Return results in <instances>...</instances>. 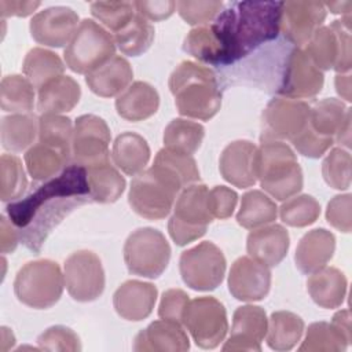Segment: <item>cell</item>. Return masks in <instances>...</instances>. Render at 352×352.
<instances>
[{"instance_id":"obj_1","label":"cell","mask_w":352,"mask_h":352,"mask_svg":"<svg viewBox=\"0 0 352 352\" xmlns=\"http://www.w3.org/2000/svg\"><path fill=\"white\" fill-rule=\"evenodd\" d=\"M92 202L87 169L70 164L59 175L37 184L25 197L7 205L10 221L22 243L34 253L52 230L76 208Z\"/></svg>"},{"instance_id":"obj_2","label":"cell","mask_w":352,"mask_h":352,"mask_svg":"<svg viewBox=\"0 0 352 352\" xmlns=\"http://www.w3.org/2000/svg\"><path fill=\"white\" fill-rule=\"evenodd\" d=\"M283 1H232L208 25L217 48V66L231 65L280 32Z\"/></svg>"},{"instance_id":"obj_3","label":"cell","mask_w":352,"mask_h":352,"mask_svg":"<svg viewBox=\"0 0 352 352\" xmlns=\"http://www.w3.org/2000/svg\"><path fill=\"white\" fill-rule=\"evenodd\" d=\"M169 89L177 111L190 118L208 121L221 107V91L216 74L206 66L183 60L169 77Z\"/></svg>"},{"instance_id":"obj_4","label":"cell","mask_w":352,"mask_h":352,"mask_svg":"<svg viewBox=\"0 0 352 352\" xmlns=\"http://www.w3.org/2000/svg\"><path fill=\"white\" fill-rule=\"evenodd\" d=\"M257 179L263 190L278 201L300 192L304 182L294 151L280 140H261L257 147Z\"/></svg>"},{"instance_id":"obj_5","label":"cell","mask_w":352,"mask_h":352,"mask_svg":"<svg viewBox=\"0 0 352 352\" xmlns=\"http://www.w3.org/2000/svg\"><path fill=\"white\" fill-rule=\"evenodd\" d=\"M65 275L59 265L51 260H34L26 263L16 274L14 293L16 298L36 309H45L62 296Z\"/></svg>"},{"instance_id":"obj_6","label":"cell","mask_w":352,"mask_h":352,"mask_svg":"<svg viewBox=\"0 0 352 352\" xmlns=\"http://www.w3.org/2000/svg\"><path fill=\"white\" fill-rule=\"evenodd\" d=\"M114 37L92 19H82L65 48L63 58L70 70L88 74L116 54Z\"/></svg>"},{"instance_id":"obj_7","label":"cell","mask_w":352,"mask_h":352,"mask_svg":"<svg viewBox=\"0 0 352 352\" xmlns=\"http://www.w3.org/2000/svg\"><path fill=\"white\" fill-rule=\"evenodd\" d=\"M208 187L191 184L179 194L173 214L168 221V231L176 245L184 246L205 235L213 216L209 210Z\"/></svg>"},{"instance_id":"obj_8","label":"cell","mask_w":352,"mask_h":352,"mask_svg":"<svg viewBox=\"0 0 352 352\" xmlns=\"http://www.w3.org/2000/svg\"><path fill=\"white\" fill-rule=\"evenodd\" d=\"M305 54L319 70L334 69L338 74L349 72L351 62V16L320 26L305 44Z\"/></svg>"},{"instance_id":"obj_9","label":"cell","mask_w":352,"mask_h":352,"mask_svg":"<svg viewBox=\"0 0 352 352\" xmlns=\"http://www.w3.org/2000/svg\"><path fill=\"white\" fill-rule=\"evenodd\" d=\"M124 260L131 274L158 278L170 260V246L164 234L151 227L133 231L124 245Z\"/></svg>"},{"instance_id":"obj_10","label":"cell","mask_w":352,"mask_h":352,"mask_svg":"<svg viewBox=\"0 0 352 352\" xmlns=\"http://www.w3.org/2000/svg\"><path fill=\"white\" fill-rule=\"evenodd\" d=\"M226 257L213 242L205 241L182 253L179 270L183 282L192 290H214L224 279Z\"/></svg>"},{"instance_id":"obj_11","label":"cell","mask_w":352,"mask_h":352,"mask_svg":"<svg viewBox=\"0 0 352 352\" xmlns=\"http://www.w3.org/2000/svg\"><path fill=\"white\" fill-rule=\"evenodd\" d=\"M183 324L194 342L204 349H213L224 340L228 330L224 305L214 297L191 300L183 316Z\"/></svg>"},{"instance_id":"obj_12","label":"cell","mask_w":352,"mask_h":352,"mask_svg":"<svg viewBox=\"0 0 352 352\" xmlns=\"http://www.w3.org/2000/svg\"><path fill=\"white\" fill-rule=\"evenodd\" d=\"M324 82V76L304 50L293 48L283 59L279 84L275 92L290 99H308L316 96Z\"/></svg>"},{"instance_id":"obj_13","label":"cell","mask_w":352,"mask_h":352,"mask_svg":"<svg viewBox=\"0 0 352 352\" xmlns=\"http://www.w3.org/2000/svg\"><path fill=\"white\" fill-rule=\"evenodd\" d=\"M110 129L106 121L94 114L76 120L72 144L73 162L85 169L110 162Z\"/></svg>"},{"instance_id":"obj_14","label":"cell","mask_w":352,"mask_h":352,"mask_svg":"<svg viewBox=\"0 0 352 352\" xmlns=\"http://www.w3.org/2000/svg\"><path fill=\"white\" fill-rule=\"evenodd\" d=\"M177 194L148 168L132 180L128 201L139 216L148 220H160L170 213Z\"/></svg>"},{"instance_id":"obj_15","label":"cell","mask_w":352,"mask_h":352,"mask_svg":"<svg viewBox=\"0 0 352 352\" xmlns=\"http://www.w3.org/2000/svg\"><path fill=\"white\" fill-rule=\"evenodd\" d=\"M309 104L290 98L271 99L261 114V140H293L308 124Z\"/></svg>"},{"instance_id":"obj_16","label":"cell","mask_w":352,"mask_h":352,"mask_svg":"<svg viewBox=\"0 0 352 352\" xmlns=\"http://www.w3.org/2000/svg\"><path fill=\"white\" fill-rule=\"evenodd\" d=\"M63 275L66 289L76 301H94L104 290V271L94 252L78 250L70 254L65 261Z\"/></svg>"},{"instance_id":"obj_17","label":"cell","mask_w":352,"mask_h":352,"mask_svg":"<svg viewBox=\"0 0 352 352\" xmlns=\"http://www.w3.org/2000/svg\"><path fill=\"white\" fill-rule=\"evenodd\" d=\"M326 14L324 3L320 1H283L280 32L290 44L301 48L323 25Z\"/></svg>"},{"instance_id":"obj_18","label":"cell","mask_w":352,"mask_h":352,"mask_svg":"<svg viewBox=\"0 0 352 352\" xmlns=\"http://www.w3.org/2000/svg\"><path fill=\"white\" fill-rule=\"evenodd\" d=\"M78 28V15L70 7L56 6L37 12L29 25L32 37L43 45L63 47Z\"/></svg>"},{"instance_id":"obj_19","label":"cell","mask_w":352,"mask_h":352,"mask_svg":"<svg viewBox=\"0 0 352 352\" xmlns=\"http://www.w3.org/2000/svg\"><path fill=\"white\" fill-rule=\"evenodd\" d=\"M271 287V271L257 260L242 256L234 261L228 274V290L239 301H260Z\"/></svg>"},{"instance_id":"obj_20","label":"cell","mask_w":352,"mask_h":352,"mask_svg":"<svg viewBox=\"0 0 352 352\" xmlns=\"http://www.w3.org/2000/svg\"><path fill=\"white\" fill-rule=\"evenodd\" d=\"M268 329L265 311L257 305L238 307L232 315L231 336L223 351H261V341Z\"/></svg>"},{"instance_id":"obj_21","label":"cell","mask_w":352,"mask_h":352,"mask_svg":"<svg viewBox=\"0 0 352 352\" xmlns=\"http://www.w3.org/2000/svg\"><path fill=\"white\" fill-rule=\"evenodd\" d=\"M219 169L235 187H252L257 182V147L249 140L231 142L220 155Z\"/></svg>"},{"instance_id":"obj_22","label":"cell","mask_w":352,"mask_h":352,"mask_svg":"<svg viewBox=\"0 0 352 352\" xmlns=\"http://www.w3.org/2000/svg\"><path fill=\"white\" fill-rule=\"evenodd\" d=\"M157 294L158 290L153 283L136 279L126 280L116 290L113 305L122 319L139 322L153 312Z\"/></svg>"},{"instance_id":"obj_23","label":"cell","mask_w":352,"mask_h":352,"mask_svg":"<svg viewBox=\"0 0 352 352\" xmlns=\"http://www.w3.org/2000/svg\"><path fill=\"white\" fill-rule=\"evenodd\" d=\"M289 245L287 230L280 224H270L249 232L246 249L252 258L270 268L278 265L285 258Z\"/></svg>"},{"instance_id":"obj_24","label":"cell","mask_w":352,"mask_h":352,"mask_svg":"<svg viewBox=\"0 0 352 352\" xmlns=\"http://www.w3.org/2000/svg\"><path fill=\"white\" fill-rule=\"evenodd\" d=\"M190 348V340L180 323L161 319L150 323L138 333L133 342L136 352H184Z\"/></svg>"},{"instance_id":"obj_25","label":"cell","mask_w":352,"mask_h":352,"mask_svg":"<svg viewBox=\"0 0 352 352\" xmlns=\"http://www.w3.org/2000/svg\"><path fill=\"white\" fill-rule=\"evenodd\" d=\"M336 250V238L326 228L308 231L298 242L296 249V265L307 275H311L331 260Z\"/></svg>"},{"instance_id":"obj_26","label":"cell","mask_w":352,"mask_h":352,"mask_svg":"<svg viewBox=\"0 0 352 352\" xmlns=\"http://www.w3.org/2000/svg\"><path fill=\"white\" fill-rule=\"evenodd\" d=\"M151 169L176 192L197 183L199 170L191 155L162 148L157 153Z\"/></svg>"},{"instance_id":"obj_27","label":"cell","mask_w":352,"mask_h":352,"mask_svg":"<svg viewBox=\"0 0 352 352\" xmlns=\"http://www.w3.org/2000/svg\"><path fill=\"white\" fill-rule=\"evenodd\" d=\"M133 70L129 62L114 55L106 63L88 73L85 82L89 89L102 98H111L122 94L132 82Z\"/></svg>"},{"instance_id":"obj_28","label":"cell","mask_w":352,"mask_h":352,"mask_svg":"<svg viewBox=\"0 0 352 352\" xmlns=\"http://www.w3.org/2000/svg\"><path fill=\"white\" fill-rule=\"evenodd\" d=\"M160 106L157 89L144 81L132 82L116 99V109L120 117L128 121H143L154 116Z\"/></svg>"},{"instance_id":"obj_29","label":"cell","mask_w":352,"mask_h":352,"mask_svg":"<svg viewBox=\"0 0 352 352\" xmlns=\"http://www.w3.org/2000/svg\"><path fill=\"white\" fill-rule=\"evenodd\" d=\"M307 290L316 305L326 309L338 308L345 300L346 278L334 267H323L311 274Z\"/></svg>"},{"instance_id":"obj_30","label":"cell","mask_w":352,"mask_h":352,"mask_svg":"<svg viewBox=\"0 0 352 352\" xmlns=\"http://www.w3.org/2000/svg\"><path fill=\"white\" fill-rule=\"evenodd\" d=\"M81 88L69 76H59L38 89L37 109L43 114H60L70 111L80 100Z\"/></svg>"},{"instance_id":"obj_31","label":"cell","mask_w":352,"mask_h":352,"mask_svg":"<svg viewBox=\"0 0 352 352\" xmlns=\"http://www.w3.org/2000/svg\"><path fill=\"white\" fill-rule=\"evenodd\" d=\"M111 155L118 169L125 175L136 176L148 164L150 147L143 136L135 132H124L116 138Z\"/></svg>"},{"instance_id":"obj_32","label":"cell","mask_w":352,"mask_h":352,"mask_svg":"<svg viewBox=\"0 0 352 352\" xmlns=\"http://www.w3.org/2000/svg\"><path fill=\"white\" fill-rule=\"evenodd\" d=\"M38 121L32 113H16L1 118V143L8 151H22L29 147L38 133Z\"/></svg>"},{"instance_id":"obj_33","label":"cell","mask_w":352,"mask_h":352,"mask_svg":"<svg viewBox=\"0 0 352 352\" xmlns=\"http://www.w3.org/2000/svg\"><path fill=\"white\" fill-rule=\"evenodd\" d=\"M25 77L30 81L33 88L40 89L48 81L63 76L65 65L58 54L45 50V48H33L30 50L22 65Z\"/></svg>"},{"instance_id":"obj_34","label":"cell","mask_w":352,"mask_h":352,"mask_svg":"<svg viewBox=\"0 0 352 352\" xmlns=\"http://www.w3.org/2000/svg\"><path fill=\"white\" fill-rule=\"evenodd\" d=\"M276 216L278 208L275 202L263 191L252 190L242 195L236 221L243 228L254 230L275 221Z\"/></svg>"},{"instance_id":"obj_35","label":"cell","mask_w":352,"mask_h":352,"mask_svg":"<svg viewBox=\"0 0 352 352\" xmlns=\"http://www.w3.org/2000/svg\"><path fill=\"white\" fill-rule=\"evenodd\" d=\"M304 331V320L289 311L271 314L267 329V344L274 351H290L300 341Z\"/></svg>"},{"instance_id":"obj_36","label":"cell","mask_w":352,"mask_h":352,"mask_svg":"<svg viewBox=\"0 0 352 352\" xmlns=\"http://www.w3.org/2000/svg\"><path fill=\"white\" fill-rule=\"evenodd\" d=\"M351 110L336 98H327L316 103L309 110L308 125L320 136L336 139Z\"/></svg>"},{"instance_id":"obj_37","label":"cell","mask_w":352,"mask_h":352,"mask_svg":"<svg viewBox=\"0 0 352 352\" xmlns=\"http://www.w3.org/2000/svg\"><path fill=\"white\" fill-rule=\"evenodd\" d=\"M92 201L99 204L116 202L125 190V179L110 164H102L87 169Z\"/></svg>"},{"instance_id":"obj_38","label":"cell","mask_w":352,"mask_h":352,"mask_svg":"<svg viewBox=\"0 0 352 352\" xmlns=\"http://www.w3.org/2000/svg\"><path fill=\"white\" fill-rule=\"evenodd\" d=\"M25 164L33 180L52 179L70 165L60 151L40 142L26 151Z\"/></svg>"},{"instance_id":"obj_39","label":"cell","mask_w":352,"mask_h":352,"mask_svg":"<svg viewBox=\"0 0 352 352\" xmlns=\"http://www.w3.org/2000/svg\"><path fill=\"white\" fill-rule=\"evenodd\" d=\"M205 136V129L201 124L184 118L172 120L164 131L165 148L180 154H194Z\"/></svg>"},{"instance_id":"obj_40","label":"cell","mask_w":352,"mask_h":352,"mask_svg":"<svg viewBox=\"0 0 352 352\" xmlns=\"http://www.w3.org/2000/svg\"><path fill=\"white\" fill-rule=\"evenodd\" d=\"M74 128L69 117L60 114H43L38 121V140L60 151L70 162Z\"/></svg>"},{"instance_id":"obj_41","label":"cell","mask_w":352,"mask_h":352,"mask_svg":"<svg viewBox=\"0 0 352 352\" xmlns=\"http://www.w3.org/2000/svg\"><path fill=\"white\" fill-rule=\"evenodd\" d=\"M351 336L341 331L336 324L315 322L308 326L305 338L300 345V352H342L348 348Z\"/></svg>"},{"instance_id":"obj_42","label":"cell","mask_w":352,"mask_h":352,"mask_svg":"<svg viewBox=\"0 0 352 352\" xmlns=\"http://www.w3.org/2000/svg\"><path fill=\"white\" fill-rule=\"evenodd\" d=\"M154 40V28L140 14L133 18L114 34V41L122 54L139 56L146 52Z\"/></svg>"},{"instance_id":"obj_43","label":"cell","mask_w":352,"mask_h":352,"mask_svg":"<svg viewBox=\"0 0 352 352\" xmlns=\"http://www.w3.org/2000/svg\"><path fill=\"white\" fill-rule=\"evenodd\" d=\"M34 104V88L26 77L6 76L0 82V106L4 111L29 113Z\"/></svg>"},{"instance_id":"obj_44","label":"cell","mask_w":352,"mask_h":352,"mask_svg":"<svg viewBox=\"0 0 352 352\" xmlns=\"http://www.w3.org/2000/svg\"><path fill=\"white\" fill-rule=\"evenodd\" d=\"M28 187V179L18 157L3 154L0 157V198L3 202L16 201Z\"/></svg>"},{"instance_id":"obj_45","label":"cell","mask_w":352,"mask_h":352,"mask_svg":"<svg viewBox=\"0 0 352 352\" xmlns=\"http://www.w3.org/2000/svg\"><path fill=\"white\" fill-rule=\"evenodd\" d=\"M319 214V202L308 194L286 199V202H283L279 209L280 220L290 227H307L315 223Z\"/></svg>"},{"instance_id":"obj_46","label":"cell","mask_w":352,"mask_h":352,"mask_svg":"<svg viewBox=\"0 0 352 352\" xmlns=\"http://www.w3.org/2000/svg\"><path fill=\"white\" fill-rule=\"evenodd\" d=\"M89 7L91 14L114 33L121 30L136 14L135 4L131 1H94Z\"/></svg>"},{"instance_id":"obj_47","label":"cell","mask_w":352,"mask_h":352,"mask_svg":"<svg viewBox=\"0 0 352 352\" xmlns=\"http://www.w3.org/2000/svg\"><path fill=\"white\" fill-rule=\"evenodd\" d=\"M324 182L336 190H348L351 186V154L349 151L336 147L322 164Z\"/></svg>"},{"instance_id":"obj_48","label":"cell","mask_w":352,"mask_h":352,"mask_svg":"<svg viewBox=\"0 0 352 352\" xmlns=\"http://www.w3.org/2000/svg\"><path fill=\"white\" fill-rule=\"evenodd\" d=\"M179 15L188 25H209L223 10L221 1H176Z\"/></svg>"},{"instance_id":"obj_49","label":"cell","mask_w":352,"mask_h":352,"mask_svg":"<svg viewBox=\"0 0 352 352\" xmlns=\"http://www.w3.org/2000/svg\"><path fill=\"white\" fill-rule=\"evenodd\" d=\"M40 349L44 351H69L76 352L81 349L78 336L69 327L52 326L41 333L37 338Z\"/></svg>"},{"instance_id":"obj_50","label":"cell","mask_w":352,"mask_h":352,"mask_svg":"<svg viewBox=\"0 0 352 352\" xmlns=\"http://www.w3.org/2000/svg\"><path fill=\"white\" fill-rule=\"evenodd\" d=\"M294 146V148L302 154L304 157L309 158H319L322 157L333 144L334 139L333 138H324L314 132L309 125L307 126L293 139L290 140Z\"/></svg>"},{"instance_id":"obj_51","label":"cell","mask_w":352,"mask_h":352,"mask_svg":"<svg viewBox=\"0 0 352 352\" xmlns=\"http://www.w3.org/2000/svg\"><path fill=\"white\" fill-rule=\"evenodd\" d=\"M190 302L188 294L182 289H169L164 292L158 307V315L161 319L183 323V316Z\"/></svg>"},{"instance_id":"obj_52","label":"cell","mask_w":352,"mask_h":352,"mask_svg":"<svg viewBox=\"0 0 352 352\" xmlns=\"http://www.w3.org/2000/svg\"><path fill=\"white\" fill-rule=\"evenodd\" d=\"M209 210L213 219H228L238 202V195L234 190L226 186H216L208 192Z\"/></svg>"},{"instance_id":"obj_53","label":"cell","mask_w":352,"mask_h":352,"mask_svg":"<svg viewBox=\"0 0 352 352\" xmlns=\"http://www.w3.org/2000/svg\"><path fill=\"white\" fill-rule=\"evenodd\" d=\"M351 205H352V195L342 194V195H336L327 204V209H326V219L329 224L345 234L351 232V227H352Z\"/></svg>"},{"instance_id":"obj_54","label":"cell","mask_w":352,"mask_h":352,"mask_svg":"<svg viewBox=\"0 0 352 352\" xmlns=\"http://www.w3.org/2000/svg\"><path fill=\"white\" fill-rule=\"evenodd\" d=\"M136 12L140 14L147 21H162L169 18L176 8V1L162 0V1H133Z\"/></svg>"},{"instance_id":"obj_55","label":"cell","mask_w":352,"mask_h":352,"mask_svg":"<svg viewBox=\"0 0 352 352\" xmlns=\"http://www.w3.org/2000/svg\"><path fill=\"white\" fill-rule=\"evenodd\" d=\"M19 231L15 228V226L8 221L4 216L0 217V245H1V253H12L15 248L18 246Z\"/></svg>"},{"instance_id":"obj_56","label":"cell","mask_w":352,"mask_h":352,"mask_svg":"<svg viewBox=\"0 0 352 352\" xmlns=\"http://www.w3.org/2000/svg\"><path fill=\"white\" fill-rule=\"evenodd\" d=\"M40 7V1H0L1 16H28Z\"/></svg>"},{"instance_id":"obj_57","label":"cell","mask_w":352,"mask_h":352,"mask_svg":"<svg viewBox=\"0 0 352 352\" xmlns=\"http://www.w3.org/2000/svg\"><path fill=\"white\" fill-rule=\"evenodd\" d=\"M336 88L340 96L346 102H351V78L349 74H337L336 76Z\"/></svg>"},{"instance_id":"obj_58","label":"cell","mask_w":352,"mask_h":352,"mask_svg":"<svg viewBox=\"0 0 352 352\" xmlns=\"http://www.w3.org/2000/svg\"><path fill=\"white\" fill-rule=\"evenodd\" d=\"M334 140H337L338 143L349 147V143H351V114L346 117L345 122L342 124V126H341V129L337 133Z\"/></svg>"},{"instance_id":"obj_59","label":"cell","mask_w":352,"mask_h":352,"mask_svg":"<svg viewBox=\"0 0 352 352\" xmlns=\"http://www.w3.org/2000/svg\"><path fill=\"white\" fill-rule=\"evenodd\" d=\"M324 7L330 8L331 12L334 14H348L349 15V8L352 7L351 1H342V3H324Z\"/></svg>"}]
</instances>
